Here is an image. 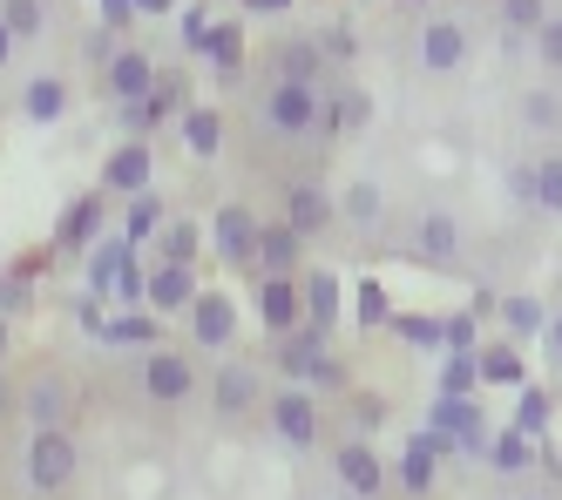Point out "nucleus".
Instances as JSON below:
<instances>
[{
    "instance_id": "obj_1",
    "label": "nucleus",
    "mask_w": 562,
    "mask_h": 500,
    "mask_svg": "<svg viewBox=\"0 0 562 500\" xmlns=\"http://www.w3.org/2000/svg\"><path fill=\"white\" fill-rule=\"evenodd\" d=\"M474 61V0H434L414 27V68L427 81H448Z\"/></svg>"
},
{
    "instance_id": "obj_2",
    "label": "nucleus",
    "mask_w": 562,
    "mask_h": 500,
    "mask_svg": "<svg viewBox=\"0 0 562 500\" xmlns=\"http://www.w3.org/2000/svg\"><path fill=\"white\" fill-rule=\"evenodd\" d=\"M271 365L292 386H312L318 399H339L352 386V365L333 352V331H318V325H292L285 339H271Z\"/></svg>"
},
{
    "instance_id": "obj_3",
    "label": "nucleus",
    "mask_w": 562,
    "mask_h": 500,
    "mask_svg": "<svg viewBox=\"0 0 562 500\" xmlns=\"http://www.w3.org/2000/svg\"><path fill=\"white\" fill-rule=\"evenodd\" d=\"M400 258L434 271V277H474V258H468V230L454 211H440V203H420L414 224H407V243H400Z\"/></svg>"
},
{
    "instance_id": "obj_4",
    "label": "nucleus",
    "mask_w": 562,
    "mask_h": 500,
    "mask_svg": "<svg viewBox=\"0 0 562 500\" xmlns=\"http://www.w3.org/2000/svg\"><path fill=\"white\" fill-rule=\"evenodd\" d=\"M502 190H508V203L529 224H555L562 217V143L515 156L508 170H502Z\"/></svg>"
},
{
    "instance_id": "obj_5",
    "label": "nucleus",
    "mask_w": 562,
    "mask_h": 500,
    "mask_svg": "<svg viewBox=\"0 0 562 500\" xmlns=\"http://www.w3.org/2000/svg\"><path fill=\"white\" fill-rule=\"evenodd\" d=\"M14 399H21L27 427H68L75 412H82V379H75L61 359H34L14 379Z\"/></svg>"
},
{
    "instance_id": "obj_6",
    "label": "nucleus",
    "mask_w": 562,
    "mask_h": 500,
    "mask_svg": "<svg viewBox=\"0 0 562 500\" xmlns=\"http://www.w3.org/2000/svg\"><path fill=\"white\" fill-rule=\"evenodd\" d=\"M278 217H285L305 243H326L339 230V196L326 190V170H318V162L278 177Z\"/></svg>"
},
{
    "instance_id": "obj_7",
    "label": "nucleus",
    "mask_w": 562,
    "mask_h": 500,
    "mask_svg": "<svg viewBox=\"0 0 562 500\" xmlns=\"http://www.w3.org/2000/svg\"><path fill=\"white\" fill-rule=\"evenodd\" d=\"M136 386H143V399L149 406H164V412H177V406H190L196 393H204V372H196V359L183 352V345H143V359H136Z\"/></svg>"
},
{
    "instance_id": "obj_8",
    "label": "nucleus",
    "mask_w": 562,
    "mask_h": 500,
    "mask_svg": "<svg viewBox=\"0 0 562 500\" xmlns=\"http://www.w3.org/2000/svg\"><path fill=\"white\" fill-rule=\"evenodd\" d=\"M258 420L278 433V446H292V453H312L318 440H326V406H318V393L312 386H271L265 393V412Z\"/></svg>"
},
{
    "instance_id": "obj_9",
    "label": "nucleus",
    "mask_w": 562,
    "mask_h": 500,
    "mask_svg": "<svg viewBox=\"0 0 562 500\" xmlns=\"http://www.w3.org/2000/svg\"><path fill=\"white\" fill-rule=\"evenodd\" d=\"M265 372L251 365V359H217V372L204 379V399H211V420L217 427H245V420H258L265 412Z\"/></svg>"
},
{
    "instance_id": "obj_10",
    "label": "nucleus",
    "mask_w": 562,
    "mask_h": 500,
    "mask_svg": "<svg viewBox=\"0 0 562 500\" xmlns=\"http://www.w3.org/2000/svg\"><path fill=\"white\" fill-rule=\"evenodd\" d=\"M75 480H82V446H75L68 427H34L27 433V487L34 493H75Z\"/></svg>"
},
{
    "instance_id": "obj_11",
    "label": "nucleus",
    "mask_w": 562,
    "mask_h": 500,
    "mask_svg": "<svg viewBox=\"0 0 562 500\" xmlns=\"http://www.w3.org/2000/svg\"><path fill=\"white\" fill-rule=\"evenodd\" d=\"M333 474H339V493H352V500L393 493V467L380 461V446L367 433H333Z\"/></svg>"
},
{
    "instance_id": "obj_12",
    "label": "nucleus",
    "mask_w": 562,
    "mask_h": 500,
    "mask_svg": "<svg viewBox=\"0 0 562 500\" xmlns=\"http://www.w3.org/2000/svg\"><path fill=\"white\" fill-rule=\"evenodd\" d=\"M258 75H271V81H305V89L339 81V68L326 61V48H318V34H278V41H265Z\"/></svg>"
},
{
    "instance_id": "obj_13",
    "label": "nucleus",
    "mask_w": 562,
    "mask_h": 500,
    "mask_svg": "<svg viewBox=\"0 0 562 500\" xmlns=\"http://www.w3.org/2000/svg\"><path fill=\"white\" fill-rule=\"evenodd\" d=\"M109 190H82L68 203V211L55 217V237H48V258H89V250L109 237Z\"/></svg>"
},
{
    "instance_id": "obj_14",
    "label": "nucleus",
    "mask_w": 562,
    "mask_h": 500,
    "mask_svg": "<svg viewBox=\"0 0 562 500\" xmlns=\"http://www.w3.org/2000/svg\"><path fill=\"white\" fill-rule=\"evenodd\" d=\"M427 427H440V433L454 440V461L481 467V446H488V406H481L474 393H434Z\"/></svg>"
},
{
    "instance_id": "obj_15",
    "label": "nucleus",
    "mask_w": 562,
    "mask_h": 500,
    "mask_svg": "<svg viewBox=\"0 0 562 500\" xmlns=\"http://www.w3.org/2000/svg\"><path fill=\"white\" fill-rule=\"evenodd\" d=\"M204 250L224 271H258V211L251 203H217V217L204 230Z\"/></svg>"
},
{
    "instance_id": "obj_16",
    "label": "nucleus",
    "mask_w": 562,
    "mask_h": 500,
    "mask_svg": "<svg viewBox=\"0 0 562 500\" xmlns=\"http://www.w3.org/2000/svg\"><path fill=\"white\" fill-rule=\"evenodd\" d=\"M440 461H454V440L440 433V427H420L407 446H400V461H393V487L407 493V500H434Z\"/></svg>"
},
{
    "instance_id": "obj_17",
    "label": "nucleus",
    "mask_w": 562,
    "mask_h": 500,
    "mask_svg": "<svg viewBox=\"0 0 562 500\" xmlns=\"http://www.w3.org/2000/svg\"><path fill=\"white\" fill-rule=\"evenodd\" d=\"M183 318H190V345L196 352H231L237 345V298H231V291H204V284H196V298L183 305Z\"/></svg>"
},
{
    "instance_id": "obj_18",
    "label": "nucleus",
    "mask_w": 562,
    "mask_h": 500,
    "mask_svg": "<svg viewBox=\"0 0 562 500\" xmlns=\"http://www.w3.org/2000/svg\"><path fill=\"white\" fill-rule=\"evenodd\" d=\"M95 190H109V196H136V190H156V149H149V136H123L109 156H102V177H95Z\"/></svg>"
},
{
    "instance_id": "obj_19",
    "label": "nucleus",
    "mask_w": 562,
    "mask_h": 500,
    "mask_svg": "<svg viewBox=\"0 0 562 500\" xmlns=\"http://www.w3.org/2000/svg\"><path fill=\"white\" fill-rule=\"evenodd\" d=\"M515 129L529 136L536 149H549V143H562V81H529V89L515 95Z\"/></svg>"
},
{
    "instance_id": "obj_20",
    "label": "nucleus",
    "mask_w": 562,
    "mask_h": 500,
    "mask_svg": "<svg viewBox=\"0 0 562 500\" xmlns=\"http://www.w3.org/2000/svg\"><path fill=\"white\" fill-rule=\"evenodd\" d=\"M305 237L285 224V217H258V271L265 277H299L305 271Z\"/></svg>"
},
{
    "instance_id": "obj_21",
    "label": "nucleus",
    "mask_w": 562,
    "mask_h": 500,
    "mask_svg": "<svg viewBox=\"0 0 562 500\" xmlns=\"http://www.w3.org/2000/svg\"><path fill=\"white\" fill-rule=\"evenodd\" d=\"M149 81H156V61H149L143 48H123V41H115L109 61H102V95H109V102H143Z\"/></svg>"
},
{
    "instance_id": "obj_22",
    "label": "nucleus",
    "mask_w": 562,
    "mask_h": 500,
    "mask_svg": "<svg viewBox=\"0 0 562 500\" xmlns=\"http://www.w3.org/2000/svg\"><path fill=\"white\" fill-rule=\"evenodd\" d=\"M495 318H502V339L536 345L542 325H549V298H542V291H529V284H515V291H502V298H495Z\"/></svg>"
},
{
    "instance_id": "obj_23",
    "label": "nucleus",
    "mask_w": 562,
    "mask_h": 500,
    "mask_svg": "<svg viewBox=\"0 0 562 500\" xmlns=\"http://www.w3.org/2000/svg\"><path fill=\"white\" fill-rule=\"evenodd\" d=\"M481 467H488V480H529L536 474V440L521 427H502V433H488V446H481Z\"/></svg>"
},
{
    "instance_id": "obj_24",
    "label": "nucleus",
    "mask_w": 562,
    "mask_h": 500,
    "mask_svg": "<svg viewBox=\"0 0 562 500\" xmlns=\"http://www.w3.org/2000/svg\"><path fill=\"white\" fill-rule=\"evenodd\" d=\"M177 129H183V149H190L196 162H217V156L231 149V115H224V109L190 102V109L177 115Z\"/></svg>"
},
{
    "instance_id": "obj_25",
    "label": "nucleus",
    "mask_w": 562,
    "mask_h": 500,
    "mask_svg": "<svg viewBox=\"0 0 562 500\" xmlns=\"http://www.w3.org/2000/svg\"><path fill=\"white\" fill-rule=\"evenodd\" d=\"M549 8H555V0H488V21L502 34V48L508 55H529V34L549 21Z\"/></svg>"
},
{
    "instance_id": "obj_26",
    "label": "nucleus",
    "mask_w": 562,
    "mask_h": 500,
    "mask_svg": "<svg viewBox=\"0 0 562 500\" xmlns=\"http://www.w3.org/2000/svg\"><path fill=\"white\" fill-rule=\"evenodd\" d=\"M190 298H196V264H149V271H143V305H149V311L170 318V311H183Z\"/></svg>"
},
{
    "instance_id": "obj_27",
    "label": "nucleus",
    "mask_w": 562,
    "mask_h": 500,
    "mask_svg": "<svg viewBox=\"0 0 562 500\" xmlns=\"http://www.w3.org/2000/svg\"><path fill=\"white\" fill-rule=\"evenodd\" d=\"M258 318H265V339H285L292 325H305L299 277H265V284H258Z\"/></svg>"
},
{
    "instance_id": "obj_28",
    "label": "nucleus",
    "mask_w": 562,
    "mask_h": 500,
    "mask_svg": "<svg viewBox=\"0 0 562 500\" xmlns=\"http://www.w3.org/2000/svg\"><path fill=\"white\" fill-rule=\"evenodd\" d=\"M339 224H352L359 237H380V230H386V190H380L373 177H352V183L339 190Z\"/></svg>"
},
{
    "instance_id": "obj_29",
    "label": "nucleus",
    "mask_w": 562,
    "mask_h": 500,
    "mask_svg": "<svg viewBox=\"0 0 562 500\" xmlns=\"http://www.w3.org/2000/svg\"><path fill=\"white\" fill-rule=\"evenodd\" d=\"M68 102H75V95H68V81H61L55 68H42V75H27V81H21V115L34 122V129L61 122V115H68Z\"/></svg>"
},
{
    "instance_id": "obj_30",
    "label": "nucleus",
    "mask_w": 562,
    "mask_h": 500,
    "mask_svg": "<svg viewBox=\"0 0 562 500\" xmlns=\"http://www.w3.org/2000/svg\"><path fill=\"white\" fill-rule=\"evenodd\" d=\"M474 372H481V386H521L529 379V359H521V345L515 339H481L474 345Z\"/></svg>"
},
{
    "instance_id": "obj_31",
    "label": "nucleus",
    "mask_w": 562,
    "mask_h": 500,
    "mask_svg": "<svg viewBox=\"0 0 562 500\" xmlns=\"http://www.w3.org/2000/svg\"><path fill=\"white\" fill-rule=\"evenodd\" d=\"M299 298H305V325H318V331H333L339 325V311H346V291H339V277L333 271H299Z\"/></svg>"
},
{
    "instance_id": "obj_32",
    "label": "nucleus",
    "mask_w": 562,
    "mask_h": 500,
    "mask_svg": "<svg viewBox=\"0 0 562 500\" xmlns=\"http://www.w3.org/2000/svg\"><path fill=\"white\" fill-rule=\"evenodd\" d=\"M156 339H164V325H156L149 311H136V305H130L123 318H102V325H95V345H102V352H143V345H156Z\"/></svg>"
},
{
    "instance_id": "obj_33",
    "label": "nucleus",
    "mask_w": 562,
    "mask_h": 500,
    "mask_svg": "<svg viewBox=\"0 0 562 500\" xmlns=\"http://www.w3.org/2000/svg\"><path fill=\"white\" fill-rule=\"evenodd\" d=\"M149 250H156V264H196V258H204V224L164 217V224H156V237H149Z\"/></svg>"
},
{
    "instance_id": "obj_34",
    "label": "nucleus",
    "mask_w": 562,
    "mask_h": 500,
    "mask_svg": "<svg viewBox=\"0 0 562 500\" xmlns=\"http://www.w3.org/2000/svg\"><path fill=\"white\" fill-rule=\"evenodd\" d=\"M555 412H562V406H555V379H549V386L521 379V386H515V420H508V427H521L529 440H542V433L555 427Z\"/></svg>"
},
{
    "instance_id": "obj_35",
    "label": "nucleus",
    "mask_w": 562,
    "mask_h": 500,
    "mask_svg": "<svg viewBox=\"0 0 562 500\" xmlns=\"http://www.w3.org/2000/svg\"><path fill=\"white\" fill-rule=\"evenodd\" d=\"M143 109L156 115V129H164V122H177V115L190 109V68H156V81H149Z\"/></svg>"
},
{
    "instance_id": "obj_36",
    "label": "nucleus",
    "mask_w": 562,
    "mask_h": 500,
    "mask_svg": "<svg viewBox=\"0 0 562 500\" xmlns=\"http://www.w3.org/2000/svg\"><path fill=\"white\" fill-rule=\"evenodd\" d=\"M339 399H346V433H367V440H373V433H386V427H393V399H386V393L346 386Z\"/></svg>"
},
{
    "instance_id": "obj_37",
    "label": "nucleus",
    "mask_w": 562,
    "mask_h": 500,
    "mask_svg": "<svg viewBox=\"0 0 562 500\" xmlns=\"http://www.w3.org/2000/svg\"><path fill=\"white\" fill-rule=\"evenodd\" d=\"M130 237H102L95 250H89V298H109L115 291V277H123V264H130Z\"/></svg>"
},
{
    "instance_id": "obj_38",
    "label": "nucleus",
    "mask_w": 562,
    "mask_h": 500,
    "mask_svg": "<svg viewBox=\"0 0 562 500\" xmlns=\"http://www.w3.org/2000/svg\"><path fill=\"white\" fill-rule=\"evenodd\" d=\"M386 331L400 345H414V352H440V331H448V311H393Z\"/></svg>"
},
{
    "instance_id": "obj_39",
    "label": "nucleus",
    "mask_w": 562,
    "mask_h": 500,
    "mask_svg": "<svg viewBox=\"0 0 562 500\" xmlns=\"http://www.w3.org/2000/svg\"><path fill=\"white\" fill-rule=\"evenodd\" d=\"M529 61H536V75H549V81H562V0L549 8V21L529 34Z\"/></svg>"
},
{
    "instance_id": "obj_40",
    "label": "nucleus",
    "mask_w": 562,
    "mask_h": 500,
    "mask_svg": "<svg viewBox=\"0 0 562 500\" xmlns=\"http://www.w3.org/2000/svg\"><path fill=\"white\" fill-rule=\"evenodd\" d=\"M156 224H164V196H156V190H136L130 211H123V237H130V243H149Z\"/></svg>"
},
{
    "instance_id": "obj_41",
    "label": "nucleus",
    "mask_w": 562,
    "mask_h": 500,
    "mask_svg": "<svg viewBox=\"0 0 562 500\" xmlns=\"http://www.w3.org/2000/svg\"><path fill=\"white\" fill-rule=\"evenodd\" d=\"M0 21L14 27V41H42L48 34V0H0Z\"/></svg>"
},
{
    "instance_id": "obj_42",
    "label": "nucleus",
    "mask_w": 562,
    "mask_h": 500,
    "mask_svg": "<svg viewBox=\"0 0 562 500\" xmlns=\"http://www.w3.org/2000/svg\"><path fill=\"white\" fill-rule=\"evenodd\" d=\"M352 311H359V325H367V331H380V325L393 318V298H386V284H380V277H367V284L352 291Z\"/></svg>"
},
{
    "instance_id": "obj_43",
    "label": "nucleus",
    "mask_w": 562,
    "mask_h": 500,
    "mask_svg": "<svg viewBox=\"0 0 562 500\" xmlns=\"http://www.w3.org/2000/svg\"><path fill=\"white\" fill-rule=\"evenodd\" d=\"M434 393H481L474 352H448V359H440V386H434Z\"/></svg>"
},
{
    "instance_id": "obj_44",
    "label": "nucleus",
    "mask_w": 562,
    "mask_h": 500,
    "mask_svg": "<svg viewBox=\"0 0 562 500\" xmlns=\"http://www.w3.org/2000/svg\"><path fill=\"white\" fill-rule=\"evenodd\" d=\"M481 345V318L474 311H448V331H440V352H474Z\"/></svg>"
},
{
    "instance_id": "obj_45",
    "label": "nucleus",
    "mask_w": 562,
    "mask_h": 500,
    "mask_svg": "<svg viewBox=\"0 0 562 500\" xmlns=\"http://www.w3.org/2000/svg\"><path fill=\"white\" fill-rule=\"evenodd\" d=\"M542 365L549 379H562V305H549V325H542Z\"/></svg>"
},
{
    "instance_id": "obj_46",
    "label": "nucleus",
    "mask_w": 562,
    "mask_h": 500,
    "mask_svg": "<svg viewBox=\"0 0 562 500\" xmlns=\"http://www.w3.org/2000/svg\"><path fill=\"white\" fill-rule=\"evenodd\" d=\"M488 500H562V493H555V487H542V480L529 474V480H495V493H488Z\"/></svg>"
},
{
    "instance_id": "obj_47",
    "label": "nucleus",
    "mask_w": 562,
    "mask_h": 500,
    "mask_svg": "<svg viewBox=\"0 0 562 500\" xmlns=\"http://www.w3.org/2000/svg\"><path fill=\"white\" fill-rule=\"evenodd\" d=\"M115 305H143V264H136V250H130L123 277H115Z\"/></svg>"
},
{
    "instance_id": "obj_48",
    "label": "nucleus",
    "mask_w": 562,
    "mask_h": 500,
    "mask_svg": "<svg viewBox=\"0 0 562 500\" xmlns=\"http://www.w3.org/2000/svg\"><path fill=\"white\" fill-rule=\"evenodd\" d=\"M102 27L109 34H130L136 27V0H102Z\"/></svg>"
},
{
    "instance_id": "obj_49",
    "label": "nucleus",
    "mask_w": 562,
    "mask_h": 500,
    "mask_svg": "<svg viewBox=\"0 0 562 500\" xmlns=\"http://www.w3.org/2000/svg\"><path fill=\"white\" fill-rule=\"evenodd\" d=\"M204 41H211V14H204V8H190V14H183V48L204 55Z\"/></svg>"
},
{
    "instance_id": "obj_50",
    "label": "nucleus",
    "mask_w": 562,
    "mask_h": 500,
    "mask_svg": "<svg viewBox=\"0 0 562 500\" xmlns=\"http://www.w3.org/2000/svg\"><path fill=\"white\" fill-rule=\"evenodd\" d=\"M14 48H21V41H14V27H8V21H0V75H8V61H14Z\"/></svg>"
},
{
    "instance_id": "obj_51",
    "label": "nucleus",
    "mask_w": 562,
    "mask_h": 500,
    "mask_svg": "<svg viewBox=\"0 0 562 500\" xmlns=\"http://www.w3.org/2000/svg\"><path fill=\"white\" fill-rule=\"evenodd\" d=\"M245 8H251V14H285L292 0H245Z\"/></svg>"
},
{
    "instance_id": "obj_52",
    "label": "nucleus",
    "mask_w": 562,
    "mask_h": 500,
    "mask_svg": "<svg viewBox=\"0 0 562 500\" xmlns=\"http://www.w3.org/2000/svg\"><path fill=\"white\" fill-rule=\"evenodd\" d=\"M136 14H170V0H136Z\"/></svg>"
},
{
    "instance_id": "obj_53",
    "label": "nucleus",
    "mask_w": 562,
    "mask_h": 500,
    "mask_svg": "<svg viewBox=\"0 0 562 500\" xmlns=\"http://www.w3.org/2000/svg\"><path fill=\"white\" fill-rule=\"evenodd\" d=\"M0 359H8V318H0Z\"/></svg>"
},
{
    "instance_id": "obj_54",
    "label": "nucleus",
    "mask_w": 562,
    "mask_h": 500,
    "mask_svg": "<svg viewBox=\"0 0 562 500\" xmlns=\"http://www.w3.org/2000/svg\"><path fill=\"white\" fill-rule=\"evenodd\" d=\"M555 406H562V379H555Z\"/></svg>"
}]
</instances>
